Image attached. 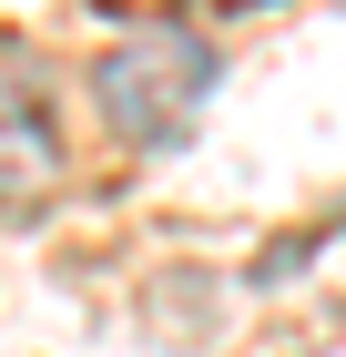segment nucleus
<instances>
[{"label":"nucleus","mask_w":346,"mask_h":357,"mask_svg":"<svg viewBox=\"0 0 346 357\" xmlns=\"http://www.w3.org/2000/svg\"><path fill=\"white\" fill-rule=\"evenodd\" d=\"M214 41H194L184 21H153V31H123L102 61H92V92H102V123L133 153H173L194 133V112L214 102Z\"/></svg>","instance_id":"f257e3e1"},{"label":"nucleus","mask_w":346,"mask_h":357,"mask_svg":"<svg viewBox=\"0 0 346 357\" xmlns=\"http://www.w3.org/2000/svg\"><path fill=\"white\" fill-rule=\"evenodd\" d=\"M52 194H61V133L41 92L0 72V215H41Z\"/></svg>","instance_id":"f03ea898"}]
</instances>
